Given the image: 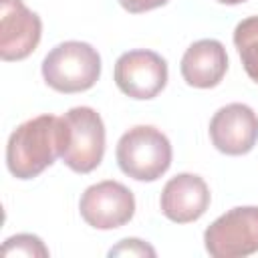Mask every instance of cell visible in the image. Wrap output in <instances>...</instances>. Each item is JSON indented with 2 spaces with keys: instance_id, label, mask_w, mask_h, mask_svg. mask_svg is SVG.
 Wrapping results in <instances>:
<instances>
[{
  "instance_id": "obj_1",
  "label": "cell",
  "mask_w": 258,
  "mask_h": 258,
  "mask_svg": "<svg viewBox=\"0 0 258 258\" xmlns=\"http://www.w3.org/2000/svg\"><path fill=\"white\" fill-rule=\"evenodd\" d=\"M62 117L38 115L18 125L6 143V165L16 179H32L60 157Z\"/></svg>"
},
{
  "instance_id": "obj_2",
  "label": "cell",
  "mask_w": 258,
  "mask_h": 258,
  "mask_svg": "<svg viewBox=\"0 0 258 258\" xmlns=\"http://www.w3.org/2000/svg\"><path fill=\"white\" fill-rule=\"evenodd\" d=\"M115 155L125 175L137 181H155L171 165V143L159 129L137 125L121 135Z\"/></svg>"
},
{
  "instance_id": "obj_3",
  "label": "cell",
  "mask_w": 258,
  "mask_h": 258,
  "mask_svg": "<svg viewBox=\"0 0 258 258\" xmlns=\"http://www.w3.org/2000/svg\"><path fill=\"white\" fill-rule=\"evenodd\" d=\"M42 77L46 85L58 93L87 91L101 77V56L87 42H60L44 56Z\"/></svg>"
},
{
  "instance_id": "obj_4",
  "label": "cell",
  "mask_w": 258,
  "mask_h": 258,
  "mask_svg": "<svg viewBox=\"0 0 258 258\" xmlns=\"http://www.w3.org/2000/svg\"><path fill=\"white\" fill-rule=\"evenodd\" d=\"M105 125L91 107H73L62 115L60 159L77 173H89L103 161Z\"/></svg>"
},
{
  "instance_id": "obj_5",
  "label": "cell",
  "mask_w": 258,
  "mask_h": 258,
  "mask_svg": "<svg viewBox=\"0 0 258 258\" xmlns=\"http://www.w3.org/2000/svg\"><path fill=\"white\" fill-rule=\"evenodd\" d=\"M214 258H244L258 252V206H238L216 218L204 232Z\"/></svg>"
},
{
  "instance_id": "obj_6",
  "label": "cell",
  "mask_w": 258,
  "mask_h": 258,
  "mask_svg": "<svg viewBox=\"0 0 258 258\" xmlns=\"http://www.w3.org/2000/svg\"><path fill=\"white\" fill-rule=\"evenodd\" d=\"M83 220L97 230H115L125 226L135 214V198L119 181L105 179L85 189L79 202Z\"/></svg>"
},
{
  "instance_id": "obj_7",
  "label": "cell",
  "mask_w": 258,
  "mask_h": 258,
  "mask_svg": "<svg viewBox=\"0 0 258 258\" xmlns=\"http://www.w3.org/2000/svg\"><path fill=\"white\" fill-rule=\"evenodd\" d=\"M115 83L131 99H153L167 85V62L145 48L123 52L115 62Z\"/></svg>"
},
{
  "instance_id": "obj_8",
  "label": "cell",
  "mask_w": 258,
  "mask_h": 258,
  "mask_svg": "<svg viewBox=\"0 0 258 258\" xmlns=\"http://www.w3.org/2000/svg\"><path fill=\"white\" fill-rule=\"evenodd\" d=\"M42 36L40 16L22 0H0V58L22 60L34 52Z\"/></svg>"
},
{
  "instance_id": "obj_9",
  "label": "cell",
  "mask_w": 258,
  "mask_h": 258,
  "mask_svg": "<svg viewBox=\"0 0 258 258\" xmlns=\"http://www.w3.org/2000/svg\"><path fill=\"white\" fill-rule=\"evenodd\" d=\"M210 139L226 155H244L258 141V115L244 103L218 109L210 121Z\"/></svg>"
},
{
  "instance_id": "obj_10",
  "label": "cell",
  "mask_w": 258,
  "mask_h": 258,
  "mask_svg": "<svg viewBox=\"0 0 258 258\" xmlns=\"http://www.w3.org/2000/svg\"><path fill=\"white\" fill-rule=\"evenodd\" d=\"M161 212L175 224H189L200 220L210 206V189L196 173H179L171 177L159 200Z\"/></svg>"
},
{
  "instance_id": "obj_11",
  "label": "cell",
  "mask_w": 258,
  "mask_h": 258,
  "mask_svg": "<svg viewBox=\"0 0 258 258\" xmlns=\"http://www.w3.org/2000/svg\"><path fill=\"white\" fill-rule=\"evenodd\" d=\"M228 71V54L220 40L204 38L194 42L181 58V77L189 87L212 89Z\"/></svg>"
},
{
  "instance_id": "obj_12",
  "label": "cell",
  "mask_w": 258,
  "mask_h": 258,
  "mask_svg": "<svg viewBox=\"0 0 258 258\" xmlns=\"http://www.w3.org/2000/svg\"><path fill=\"white\" fill-rule=\"evenodd\" d=\"M234 44L248 77L258 83V16H248L236 26Z\"/></svg>"
},
{
  "instance_id": "obj_13",
  "label": "cell",
  "mask_w": 258,
  "mask_h": 258,
  "mask_svg": "<svg viewBox=\"0 0 258 258\" xmlns=\"http://www.w3.org/2000/svg\"><path fill=\"white\" fill-rule=\"evenodd\" d=\"M2 256H28V258L38 256V258H46L48 248L42 244V240L38 236L18 234V236H12L4 242Z\"/></svg>"
},
{
  "instance_id": "obj_14",
  "label": "cell",
  "mask_w": 258,
  "mask_h": 258,
  "mask_svg": "<svg viewBox=\"0 0 258 258\" xmlns=\"http://www.w3.org/2000/svg\"><path fill=\"white\" fill-rule=\"evenodd\" d=\"M111 256H155V250L137 238L121 240L119 246L111 248Z\"/></svg>"
},
{
  "instance_id": "obj_15",
  "label": "cell",
  "mask_w": 258,
  "mask_h": 258,
  "mask_svg": "<svg viewBox=\"0 0 258 258\" xmlns=\"http://www.w3.org/2000/svg\"><path fill=\"white\" fill-rule=\"evenodd\" d=\"M121 6L131 12V14H139V12H147V10H153V8H159L163 4H167L169 0H119Z\"/></svg>"
},
{
  "instance_id": "obj_16",
  "label": "cell",
  "mask_w": 258,
  "mask_h": 258,
  "mask_svg": "<svg viewBox=\"0 0 258 258\" xmlns=\"http://www.w3.org/2000/svg\"><path fill=\"white\" fill-rule=\"evenodd\" d=\"M218 2H222V4H230V6H234V4H240V2H246V0H218Z\"/></svg>"
}]
</instances>
